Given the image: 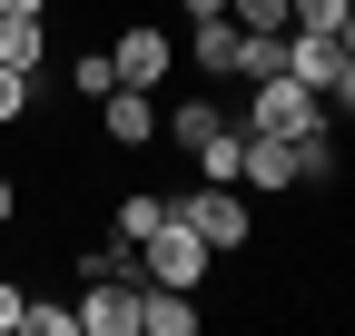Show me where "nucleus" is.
I'll return each mask as SVG.
<instances>
[{
  "label": "nucleus",
  "mask_w": 355,
  "mask_h": 336,
  "mask_svg": "<svg viewBox=\"0 0 355 336\" xmlns=\"http://www.w3.org/2000/svg\"><path fill=\"white\" fill-rule=\"evenodd\" d=\"M178 10H188V20H207V10H227V0H178Z\"/></svg>",
  "instance_id": "22"
},
{
  "label": "nucleus",
  "mask_w": 355,
  "mask_h": 336,
  "mask_svg": "<svg viewBox=\"0 0 355 336\" xmlns=\"http://www.w3.org/2000/svg\"><path fill=\"white\" fill-rule=\"evenodd\" d=\"M237 50H247V30H237L227 10H207V20L188 30V69H198V79H237Z\"/></svg>",
  "instance_id": "7"
},
{
  "label": "nucleus",
  "mask_w": 355,
  "mask_h": 336,
  "mask_svg": "<svg viewBox=\"0 0 355 336\" xmlns=\"http://www.w3.org/2000/svg\"><path fill=\"white\" fill-rule=\"evenodd\" d=\"M20 10H50V0H0V20H20Z\"/></svg>",
  "instance_id": "21"
},
{
  "label": "nucleus",
  "mask_w": 355,
  "mask_h": 336,
  "mask_svg": "<svg viewBox=\"0 0 355 336\" xmlns=\"http://www.w3.org/2000/svg\"><path fill=\"white\" fill-rule=\"evenodd\" d=\"M139 336H198V287H139Z\"/></svg>",
  "instance_id": "9"
},
{
  "label": "nucleus",
  "mask_w": 355,
  "mask_h": 336,
  "mask_svg": "<svg viewBox=\"0 0 355 336\" xmlns=\"http://www.w3.org/2000/svg\"><path fill=\"white\" fill-rule=\"evenodd\" d=\"M20 317H30V287H20L10 267H0V336H20Z\"/></svg>",
  "instance_id": "18"
},
{
  "label": "nucleus",
  "mask_w": 355,
  "mask_h": 336,
  "mask_svg": "<svg viewBox=\"0 0 355 336\" xmlns=\"http://www.w3.org/2000/svg\"><path fill=\"white\" fill-rule=\"evenodd\" d=\"M168 218H178V228H198V237H207V258H237V247L257 237V208H247L237 188H217V178L178 188V198H168Z\"/></svg>",
  "instance_id": "1"
},
{
  "label": "nucleus",
  "mask_w": 355,
  "mask_h": 336,
  "mask_svg": "<svg viewBox=\"0 0 355 336\" xmlns=\"http://www.w3.org/2000/svg\"><path fill=\"white\" fill-rule=\"evenodd\" d=\"M227 20H237V30H286L296 10H286V0H227Z\"/></svg>",
  "instance_id": "17"
},
{
  "label": "nucleus",
  "mask_w": 355,
  "mask_h": 336,
  "mask_svg": "<svg viewBox=\"0 0 355 336\" xmlns=\"http://www.w3.org/2000/svg\"><path fill=\"white\" fill-rule=\"evenodd\" d=\"M10 218H20V188H10V178H0V228H10Z\"/></svg>",
  "instance_id": "20"
},
{
  "label": "nucleus",
  "mask_w": 355,
  "mask_h": 336,
  "mask_svg": "<svg viewBox=\"0 0 355 336\" xmlns=\"http://www.w3.org/2000/svg\"><path fill=\"white\" fill-rule=\"evenodd\" d=\"M158 218H168V198H158V188H128V198H119V218H109V237H128V247H139Z\"/></svg>",
  "instance_id": "11"
},
{
  "label": "nucleus",
  "mask_w": 355,
  "mask_h": 336,
  "mask_svg": "<svg viewBox=\"0 0 355 336\" xmlns=\"http://www.w3.org/2000/svg\"><path fill=\"white\" fill-rule=\"evenodd\" d=\"M326 109H336V119H355V60L336 69V90H326Z\"/></svg>",
  "instance_id": "19"
},
{
  "label": "nucleus",
  "mask_w": 355,
  "mask_h": 336,
  "mask_svg": "<svg viewBox=\"0 0 355 336\" xmlns=\"http://www.w3.org/2000/svg\"><path fill=\"white\" fill-rule=\"evenodd\" d=\"M0 60H10V69H30V79H50V10L0 20Z\"/></svg>",
  "instance_id": "10"
},
{
  "label": "nucleus",
  "mask_w": 355,
  "mask_h": 336,
  "mask_svg": "<svg viewBox=\"0 0 355 336\" xmlns=\"http://www.w3.org/2000/svg\"><path fill=\"white\" fill-rule=\"evenodd\" d=\"M30 99H40V79L0 60V129H10V119H30Z\"/></svg>",
  "instance_id": "15"
},
{
  "label": "nucleus",
  "mask_w": 355,
  "mask_h": 336,
  "mask_svg": "<svg viewBox=\"0 0 355 336\" xmlns=\"http://www.w3.org/2000/svg\"><path fill=\"white\" fill-rule=\"evenodd\" d=\"M99 129H109V149H148V139H158V99L119 79V90L99 99Z\"/></svg>",
  "instance_id": "8"
},
{
  "label": "nucleus",
  "mask_w": 355,
  "mask_h": 336,
  "mask_svg": "<svg viewBox=\"0 0 355 336\" xmlns=\"http://www.w3.org/2000/svg\"><path fill=\"white\" fill-rule=\"evenodd\" d=\"M109 69H119V79H128V90H158V79H168V69H178V40H168V30H158V20H128V30H119V40H109Z\"/></svg>",
  "instance_id": "5"
},
{
  "label": "nucleus",
  "mask_w": 355,
  "mask_h": 336,
  "mask_svg": "<svg viewBox=\"0 0 355 336\" xmlns=\"http://www.w3.org/2000/svg\"><path fill=\"white\" fill-rule=\"evenodd\" d=\"M336 40H345V60H355V10H345V30H336Z\"/></svg>",
  "instance_id": "23"
},
{
  "label": "nucleus",
  "mask_w": 355,
  "mask_h": 336,
  "mask_svg": "<svg viewBox=\"0 0 355 336\" xmlns=\"http://www.w3.org/2000/svg\"><path fill=\"white\" fill-rule=\"evenodd\" d=\"M20 336H79V307H60V297H30Z\"/></svg>",
  "instance_id": "14"
},
{
  "label": "nucleus",
  "mask_w": 355,
  "mask_h": 336,
  "mask_svg": "<svg viewBox=\"0 0 355 336\" xmlns=\"http://www.w3.org/2000/svg\"><path fill=\"white\" fill-rule=\"evenodd\" d=\"M139 277H148V287H198V277H207V237L178 228V218H158V228L139 237Z\"/></svg>",
  "instance_id": "3"
},
{
  "label": "nucleus",
  "mask_w": 355,
  "mask_h": 336,
  "mask_svg": "<svg viewBox=\"0 0 355 336\" xmlns=\"http://www.w3.org/2000/svg\"><path fill=\"white\" fill-rule=\"evenodd\" d=\"M79 336H139V287L128 277H89L79 287Z\"/></svg>",
  "instance_id": "6"
},
{
  "label": "nucleus",
  "mask_w": 355,
  "mask_h": 336,
  "mask_svg": "<svg viewBox=\"0 0 355 336\" xmlns=\"http://www.w3.org/2000/svg\"><path fill=\"white\" fill-rule=\"evenodd\" d=\"M237 129H277V139H306V129H326V99L306 90V79H247V119Z\"/></svg>",
  "instance_id": "2"
},
{
  "label": "nucleus",
  "mask_w": 355,
  "mask_h": 336,
  "mask_svg": "<svg viewBox=\"0 0 355 336\" xmlns=\"http://www.w3.org/2000/svg\"><path fill=\"white\" fill-rule=\"evenodd\" d=\"M79 277H128V287H148V277H139V247H128V237H99V247L79 258Z\"/></svg>",
  "instance_id": "12"
},
{
  "label": "nucleus",
  "mask_w": 355,
  "mask_h": 336,
  "mask_svg": "<svg viewBox=\"0 0 355 336\" xmlns=\"http://www.w3.org/2000/svg\"><path fill=\"white\" fill-rule=\"evenodd\" d=\"M286 10H296L286 30H345V10H355V0H286Z\"/></svg>",
  "instance_id": "16"
},
{
  "label": "nucleus",
  "mask_w": 355,
  "mask_h": 336,
  "mask_svg": "<svg viewBox=\"0 0 355 336\" xmlns=\"http://www.w3.org/2000/svg\"><path fill=\"white\" fill-rule=\"evenodd\" d=\"M237 188H257V198H296V188H306V149L277 139V129H247V168H237Z\"/></svg>",
  "instance_id": "4"
},
{
  "label": "nucleus",
  "mask_w": 355,
  "mask_h": 336,
  "mask_svg": "<svg viewBox=\"0 0 355 336\" xmlns=\"http://www.w3.org/2000/svg\"><path fill=\"white\" fill-rule=\"evenodd\" d=\"M69 90H79V99H109V90H119L109 50H79V60H69Z\"/></svg>",
  "instance_id": "13"
}]
</instances>
